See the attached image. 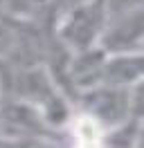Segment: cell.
Segmentation results:
<instances>
[{
    "label": "cell",
    "mask_w": 144,
    "mask_h": 148,
    "mask_svg": "<svg viewBox=\"0 0 144 148\" xmlns=\"http://www.w3.org/2000/svg\"><path fill=\"white\" fill-rule=\"evenodd\" d=\"M108 0H83L63 7L52 25L54 43L68 54L99 47L106 25Z\"/></svg>",
    "instance_id": "obj_1"
},
{
    "label": "cell",
    "mask_w": 144,
    "mask_h": 148,
    "mask_svg": "<svg viewBox=\"0 0 144 148\" xmlns=\"http://www.w3.org/2000/svg\"><path fill=\"white\" fill-rule=\"evenodd\" d=\"M101 85L122 88V90H131V88L142 85V52H135V54H106Z\"/></svg>",
    "instance_id": "obj_3"
},
{
    "label": "cell",
    "mask_w": 144,
    "mask_h": 148,
    "mask_svg": "<svg viewBox=\"0 0 144 148\" xmlns=\"http://www.w3.org/2000/svg\"><path fill=\"white\" fill-rule=\"evenodd\" d=\"M142 0H108L106 25L99 40V49L106 54L142 52Z\"/></svg>",
    "instance_id": "obj_2"
}]
</instances>
